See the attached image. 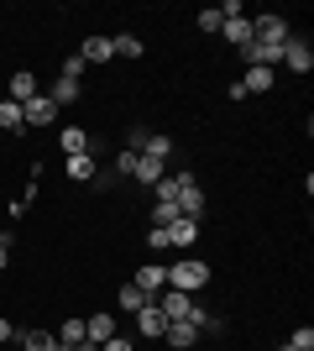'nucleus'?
Segmentation results:
<instances>
[{"mask_svg":"<svg viewBox=\"0 0 314 351\" xmlns=\"http://www.w3.org/2000/svg\"><path fill=\"white\" fill-rule=\"evenodd\" d=\"M168 273V289H179V293H199L209 283V263H199V257H183V263L163 267Z\"/></svg>","mask_w":314,"mask_h":351,"instance_id":"obj_1","label":"nucleus"},{"mask_svg":"<svg viewBox=\"0 0 314 351\" xmlns=\"http://www.w3.org/2000/svg\"><path fill=\"white\" fill-rule=\"evenodd\" d=\"M157 309H163V315H168V325H173V320H189V315H194V293L163 289V293H157Z\"/></svg>","mask_w":314,"mask_h":351,"instance_id":"obj_2","label":"nucleus"},{"mask_svg":"<svg viewBox=\"0 0 314 351\" xmlns=\"http://www.w3.org/2000/svg\"><path fill=\"white\" fill-rule=\"evenodd\" d=\"M252 32H257V43H267V47H283L288 37H293L283 16H257V21H252Z\"/></svg>","mask_w":314,"mask_h":351,"instance_id":"obj_3","label":"nucleus"},{"mask_svg":"<svg viewBox=\"0 0 314 351\" xmlns=\"http://www.w3.org/2000/svg\"><path fill=\"white\" fill-rule=\"evenodd\" d=\"M84 336H90V346H105L110 336H120V330H116V315H110V309H94L90 320H84Z\"/></svg>","mask_w":314,"mask_h":351,"instance_id":"obj_4","label":"nucleus"},{"mask_svg":"<svg viewBox=\"0 0 314 351\" xmlns=\"http://www.w3.org/2000/svg\"><path fill=\"white\" fill-rule=\"evenodd\" d=\"M21 116H27V126H53V116H58V105L47 100V95H31V100L21 105Z\"/></svg>","mask_w":314,"mask_h":351,"instance_id":"obj_5","label":"nucleus"},{"mask_svg":"<svg viewBox=\"0 0 314 351\" xmlns=\"http://www.w3.org/2000/svg\"><path fill=\"white\" fill-rule=\"evenodd\" d=\"M283 63H288L293 73H309V69H314V53H309V43L288 37V43H283Z\"/></svg>","mask_w":314,"mask_h":351,"instance_id":"obj_6","label":"nucleus"},{"mask_svg":"<svg viewBox=\"0 0 314 351\" xmlns=\"http://www.w3.org/2000/svg\"><path fill=\"white\" fill-rule=\"evenodd\" d=\"M136 289L147 293V299H157V293L168 289V273H163V267H157V263H147V267H136Z\"/></svg>","mask_w":314,"mask_h":351,"instance_id":"obj_7","label":"nucleus"},{"mask_svg":"<svg viewBox=\"0 0 314 351\" xmlns=\"http://www.w3.org/2000/svg\"><path fill=\"white\" fill-rule=\"evenodd\" d=\"M194 241H199V220L179 215L173 226H168V247H194Z\"/></svg>","mask_w":314,"mask_h":351,"instance_id":"obj_8","label":"nucleus"},{"mask_svg":"<svg viewBox=\"0 0 314 351\" xmlns=\"http://www.w3.org/2000/svg\"><path fill=\"white\" fill-rule=\"evenodd\" d=\"M136 330H142V336H152V341H157V336L168 330V315L157 309V299H152V304L142 309V315H136Z\"/></svg>","mask_w":314,"mask_h":351,"instance_id":"obj_9","label":"nucleus"},{"mask_svg":"<svg viewBox=\"0 0 314 351\" xmlns=\"http://www.w3.org/2000/svg\"><path fill=\"white\" fill-rule=\"evenodd\" d=\"M163 173H168V162H163V158H147V152H136V162H131V178H142V184H157Z\"/></svg>","mask_w":314,"mask_h":351,"instance_id":"obj_10","label":"nucleus"},{"mask_svg":"<svg viewBox=\"0 0 314 351\" xmlns=\"http://www.w3.org/2000/svg\"><path fill=\"white\" fill-rule=\"evenodd\" d=\"M163 341H168V346H173V351H189V346H194V341H199V330H194V325H189V320H173V325H168V330H163Z\"/></svg>","mask_w":314,"mask_h":351,"instance_id":"obj_11","label":"nucleus"},{"mask_svg":"<svg viewBox=\"0 0 314 351\" xmlns=\"http://www.w3.org/2000/svg\"><path fill=\"white\" fill-rule=\"evenodd\" d=\"M79 58H84V63H110V58H116V47H110V37H84Z\"/></svg>","mask_w":314,"mask_h":351,"instance_id":"obj_12","label":"nucleus"},{"mask_svg":"<svg viewBox=\"0 0 314 351\" xmlns=\"http://www.w3.org/2000/svg\"><path fill=\"white\" fill-rule=\"evenodd\" d=\"M58 147L68 152V158H79V152H90V132H84V126H63V132H58Z\"/></svg>","mask_w":314,"mask_h":351,"instance_id":"obj_13","label":"nucleus"},{"mask_svg":"<svg viewBox=\"0 0 314 351\" xmlns=\"http://www.w3.org/2000/svg\"><path fill=\"white\" fill-rule=\"evenodd\" d=\"M225 37H231V43H236V47H252L257 43V32H252V16H236V21H225Z\"/></svg>","mask_w":314,"mask_h":351,"instance_id":"obj_14","label":"nucleus"},{"mask_svg":"<svg viewBox=\"0 0 314 351\" xmlns=\"http://www.w3.org/2000/svg\"><path fill=\"white\" fill-rule=\"evenodd\" d=\"M31 95H42V89H37V73H27V69L11 73V100H16V105H27Z\"/></svg>","mask_w":314,"mask_h":351,"instance_id":"obj_15","label":"nucleus"},{"mask_svg":"<svg viewBox=\"0 0 314 351\" xmlns=\"http://www.w3.org/2000/svg\"><path fill=\"white\" fill-rule=\"evenodd\" d=\"M116 304L126 309V315H142V309H147L152 299H147V293H142V289H136V283H120V293H116Z\"/></svg>","mask_w":314,"mask_h":351,"instance_id":"obj_16","label":"nucleus"},{"mask_svg":"<svg viewBox=\"0 0 314 351\" xmlns=\"http://www.w3.org/2000/svg\"><path fill=\"white\" fill-rule=\"evenodd\" d=\"M179 215H189V220L205 215V189H199V184H189V189L179 194Z\"/></svg>","mask_w":314,"mask_h":351,"instance_id":"obj_17","label":"nucleus"},{"mask_svg":"<svg viewBox=\"0 0 314 351\" xmlns=\"http://www.w3.org/2000/svg\"><path fill=\"white\" fill-rule=\"evenodd\" d=\"M0 132H27V116H21V105L16 100H0Z\"/></svg>","mask_w":314,"mask_h":351,"instance_id":"obj_18","label":"nucleus"},{"mask_svg":"<svg viewBox=\"0 0 314 351\" xmlns=\"http://www.w3.org/2000/svg\"><path fill=\"white\" fill-rule=\"evenodd\" d=\"M21 351H63V346H58L53 330H27V336H21Z\"/></svg>","mask_w":314,"mask_h":351,"instance_id":"obj_19","label":"nucleus"},{"mask_svg":"<svg viewBox=\"0 0 314 351\" xmlns=\"http://www.w3.org/2000/svg\"><path fill=\"white\" fill-rule=\"evenodd\" d=\"M241 89H246V95H267V89H272V69H246Z\"/></svg>","mask_w":314,"mask_h":351,"instance_id":"obj_20","label":"nucleus"},{"mask_svg":"<svg viewBox=\"0 0 314 351\" xmlns=\"http://www.w3.org/2000/svg\"><path fill=\"white\" fill-rule=\"evenodd\" d=\"M68 178H74V184H90V178H94V152H79V158H68Z\"/></svg>","mask_w":314,"mask_h":351,"instance_id":"obj_21","label":"nucleus"},{"mask_svg":"<svg viewBox=\"0 0 314 351\" xmlns=\"http://www.w3.org/2000/svg\"><path fill=\"white\" fill-rule=\"evenodd\" d=\"M84 341H90V336H84V320H63V330H58V346H63V351L84 346Z\"/></svg>","mask_w":314,"mask_h":351,"instance_id":"obj_22","label":"nucleus"},{"mask_svg":"<svg viewBox=\"0 0 314 351\" xmlns=\"http://www.w3.org/2000/svg\"><path fill=\"white\" fill-rule=\"evenodd\" d=\"M110 47H116V58H142V37H131V32L110 37Z\"/></svg>","mask_w":314,"mask_h":351,"instance_id":"obj_23","label":"nucleus"},{"mask_svg":"<svg viewBox=\"0 0 314 351\" xmlns=\"http://www.w3.org/2000/svg\"><path fill=\"white\" fill-rule=\"evenodd\" d=\"M47 100H53V105H58V110H63V105H74V100H79V84H74V79H58Z\"/></svg>","mask_w":314,"mask_h":351,"instance_id":"obj_24","label":"nucleus"},{"mask_svg":"<svg viewBox=\"0 0 314 351\" xmlns=\"http://www.w3.org/2000/svg\"><path fill=\"white\" fill-rule=\"evenodd\" d=\"M142 152H147V158H163V162H168V158H173V136H157V132H152Z\"/></svg>","mask_w":314,"mask_h":351,"instance_id":"obj_25","label":"nucleus"},{"mask_svg":"<svg viewBox=\"0 0 314 351\" xmlns=\"http://www.w3.org/2000/svg\"><path fill=\"white\" fill-rule=\"evenodd\" d=\"M173 220H179V205H152V226H157V231H168Z\"/></svg>","mask_w":314,"mask_h":351,"instance_id":"obj_26","label":"nucleus"},{"mask_svg":"<svg viewBox=\"0 0 314 351\" xmlns=\"http://www.w3.org/2000/svg\"><path fill=\"white\" fill-rule=\"evenodd\" d=\"M288 351H314V330L309 325H299V330L288 336Z\"/></svg>","mask_w":314,"mask_h":351,"instance_id":"obj_27","label":"nucleus"},{"mask_svg":"<svg viewBox=\"0 0 314 351\" xmlns=\"http://www.w3.org/2000/svg\"><path fill=\"white\" fill-rule=\"evenodd\" d=\"M84 69H90V63L74 53V58H63V73H58V79H74V84H79V79H84Z\"/></svg>","mask_w":314,"mask_h":351,"instance_id":"obj_28","label":"nucleus"},{"mask_svg":"<svg viewBox=\"0 0 314 351\" xmlns=\"http://www.w3.org/2000/svg\"><path fill=\"white\" fill-rule=\"evenodd\" d=\"M225 21H220V11H215V5H209V11H199V32H220Z\"/></svg>","mask_w":314,"mask_h":351,"instance_id":"obj_29","label":"nucleus"},{"mask_svg":"<svg viewBox=\"0 0 314 351\" xmlns=\"http://www.w3.org/2000/svg\"><path fill=\"white\" fill-rule=\"evenodd\" d=\"M147 247H152V252H168V231H157V226H152V231H147Z\"/></svg>","mask_w":314,"mask_h":351,"instance_id":"obj_30","label":"nucleus"},{"mask_svg":"<svg viewBox=\"0 0 314 351\" xmlns=\"http://www.w3.org/2000/svg\"><path fill=\"white\" fill-rule=\"evenodd\" d=\"M100 351H136V341H126V336H110Z\"/></svg>","mask_w":314,"mask_h":351,"instance_id":"obj_31","label":"nucleus"},{"mask_svg":"<svg viewBox=\"0 0 314 351\" xmlns=\"http://www.w3.org/2000/svg\"><path fill=\"white\" fill-rule=\"evenodd\" d=\"M0 267H11V241H0Z\"/></svg>","mask_w":314,"mask_h":351,"instance_id":"obj_32","label":"nucleus"},{"mask_svg":"<svg viewBox=\"0 0 314 351\" xmlns=\"http://www.w3.org/2000/svg\"><path fill=\"white\" fill-rule=\"evenodd\" d=\"M5 341H11V320H0V346H5Z\"/></svg>","mask_w":314,"mask_h":351,"instance_id":"obj_33","label":"nucleus"},{"mask_svg":"<svg viewBox=\"0 0 314 351\" xmlns=\"http://www.w3.org/2000/svg\"><path fill=\"white\" fill-rule=\"evenodd\" d=\"M0 241H11V231H5V226H0Z\"/></svg>","mask_w":314,"mask_h":351,"instance_id":"obj_34","label":"nucleus"}]
</instances>
